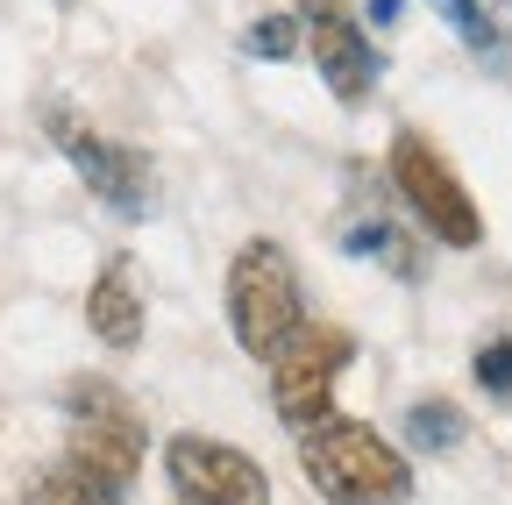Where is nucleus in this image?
<instances>
[{"instance_id": "nucleus-1", "label": "nucleus", "mask_w": 512, "mask_h": 505, "mask_svg": "<svg viewBox=\"0 0 512 505\" xmlns=\"http://www.w3.org/2000/svg\"><path fill=\"white\" fill-rule=\"evenodd\" d=\"M299 463H306V484L328 505H406L413 498L406 456L370 420L328 413V420L299 427Z\"/></svg>"}, {"instance_id": "nucleus-2", "label": "nucleus", "mask_w": 512, "mask_h": 505, "mask_svg": "<svg viewBox=\"0 0 512 505\" xmlns=\"http://www.w3.org/2000/svg\"><path fill=\"white\" fill-rule=\"evenodd\" d=\"M228 328L249 356H278L299 328H306V292H299V271L292 257L271 242V235H256L235 249V264H228Z\"/></svg>"}, {"instance_id": "nucleus-3", "label": "nucleus", "mask_w": 512, "mask_h": 505, "mask_svg": "<svg viewBox=\"0 0 512 505\" xmlns=\"http://www.w3.org/2000/svg\"><path fill=\"white\" fill-rule=\"evenodd\" d=\"M64 420H72V449H64V463H79L107 484H136L143 470V449H150V434H143V413L121 399V385H107V377H79L72 392H64Z\"/></svg>"}, {"instance_id": "nucleus-4", "label": "nucleus", "mask_w": 512, "mask_h": 505, "mask_svg": "<svg viewBox=\"0 0 512 505\" xmlns=\"http://www.w3.org/2000/svg\"><path fill=\"white\" fill-rule=\"evenodd\" d=\"M392 185H399V200L427 221L434 242H448V249H477V242H484L477 200L463 193V178L441 164V150H434L420 129H399V136H392Z\"/></svg>"}, {"instance_id": "nucleus-5", "label": "nucleus", "mask_w": 512, "mask_h": 505, "mask_svg": "<svg viewBox=\"0 0 512 505\" xmlns=\"http://www.w3.org/2000/svg\"><path fill=\"white\" fill-rule=\"evenodd\" d=\"M356 342L342 328H320L306 321L278 356H271V406L285 427H313V420H328L335 413V377L349 370Z\"/></svg>"}, {"instance_id": "nucleus-6", "label": "nucleus", "mask_w": 512, "mask_h": 505, "mask_svg": "<svg viewBox=\"0 0 512 505\" xmlns=\"http://www.w3.org/2000/svg\"><path fill=\"white\" fill-rule=\"evenodd\" d=\"M164 477H171V505H271L264 463L214 434H171Z\"/></svg>"}, {"instance_id": "nucleus-7", "label": "nucleus", "mask_w": 512, "mask_h": 505, "mask_svg": "<svg viewBox=\"0 0 512 505\" xmlns=\"http://www.w3.org/2000/svg\"><path fill=\"white\" fill-rule=\"evenodd\" d=\"M43 129L57 136V150L79 164V178L93 185L107 207H121V214H150V185H157V178H150V157H143V150H128V143L86 129L72 107H43Z\"/></svg>"}, {"instance_id": "nucleus-8", "label": "nucleus", "mask_w": 512, "mask_h": 505, "mask_svg": "<svg viewBox=\"0 0 512 505\" xmlns=\"http://www.w3.org/2000/svg\"><path fill=\"white\" fill-rule=\"evenodd\" d=\"M299 36H306V50H313L320 79H328V93H335L342 107H363L370 86H377V50H370V36L356 29V15L342 8V0H299Z\"/></svg>"}, {"instance_id": "nucleus-9", "label": "nucleus", "mask_w": 512, "mask_h": 505, "mask_svg": "<svg viewBox=\"0 0 512 505\" xmlns=\"http://www.w3.org/2000/svg\"><path fill=\"white\" fill-rule=\"evenodd\" d=\"M86 328H93L107 349H121V356L143 342V285H136V271H128L121 257L100 264V278H93V292H86Z\"/></svg>"}, {"instance_id": "nucleus-10", "label": "nucleus", "mask_w": 512, "mask_h": 505, "mask_svg": "<svg viewBox=\"0 0 512 505\" xmlns=\"http://www.w3.org/2000/svg\"><path fill=\"white\" fill-rule=\"evenodd\" d=\"M22 505H121V484H107V477H93L79 463H50V470L29 477Z\"/></svg>"}, {"instance_id": "nucleus-11", "label": "nucleus", "mask_w": 512, "mask_h": 505, "mask_svg": "<svg viewBox=\"0 0 512 505\" xmlns=\"http://www.w3.org/2000/svg\"><path fill=\"white\" fill-rule=\"evenodd\" d=\"M441 22L456 29L470 50H498L512 43V0H434Z\"/></svg>"}, {"instance_id": "nucleus-12", "label": "nucleus", "mask_w": 512, "mask_h": 505, "mask_svg": "<svg viewBox=\"0 0 512 505\" xmlns=\"http://www.w3.org/2000/svg\"><path fill=\"white\" fill-rule=\"evenodd\" d=\"M406 441H413V449H427V456L456 449V441H463V413L441 406V399H420V406L406 413Z\"/></svg>"}, {"instance_id": "nucleus-13", "label": "nucleus", "mask_w": 512, "mask_h": 505, "mask_svg": "<svg viewBox=\"0 0 512 505\" xmlns=\"http://www.w3.org/2000/svg\"><path fill=\"white\" fill-rule=\"evenodd\" d=\"M342 242H349V249H377V264H384V271H399V278H413V271H420L413 242H399L384 221H356V228H342Z\"/></svg>"}, {"instance_id": "nucleus-14", "label": "nucleus", "mask_w": 512, "mask_h": 505, "mask_svg": "<svg viewBox=\"0 0 512 505\" xmlns=\"http://www.w3.org/2000/svg\"><path fill=\"white\" fill-rule=\"evenodd\" d=\"M299 15H264V22H249L242 29V50L249 57H271V65H285V57H299Z\"/></svg>"}, {"instance_id": "nucleus-15", "label": "nucleus", "mask_w": 512, "mask_h": 505, "mask_svg": "<svg viewBox=\"0 0 512 505\" xmlns=\"http://www.w3.org/2000/svg\"><path fill=\"white\" fill-rule=\"evenodd\" d=\"M477 385L484 392H512V342H484L477 349Z\"/></svg>"}]
</instances>
